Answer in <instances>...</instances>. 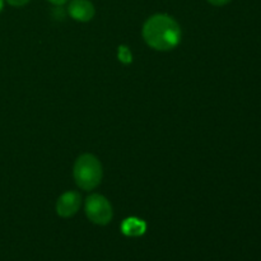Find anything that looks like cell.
Wrapping results in <instances>:
<instances>
[{"instance_id": "7a4b0ae2", "label": "cell", "mask_w": 261, "mask_h": 261, "mask_svg": "<svg viewBox=\"0 0 261 261\" xmlns=\"http://www.w3.org/2000/svg\"><path fill=\"white\" fill-rule=\"evenodd\" d=\"M73 176L79 189L92 191L101 184L103 168L96 155L86 153L76 158L73 167Z\"/></svg>"}, {"instance_id": "277c9868", "label": "cell", "mask_w": 261, "mask_h": 261, "mask_svg": "<svg viewBox=\"0 0 261 261\" xmlns=\"http://www.w3.org/2000/svg\"><path fill=\"white\" fill-rule=\"evenodd\" d=\"M82 205V196L76 191H65L56 201V213L61 218H71L78 213Z\"/></svg>"}, {"instance_id": "9c48e42d", "label": "cell", "mask_w": 261, "mask_h": 261, "mask_svg": "<svg viewBox=\"0 0 261 261\" xmlns=\"http://www.w3.org/2000/svg\"><path fill=\"white\" fill-rule=\"evenodd\" d=\"M209 4L214 5V7H224V5L229 4L232 0H206Z\"/></svg>"}, {"instance_id": "30bf717a", "label": "cell", "mask_w": 261, "mask_h": 261, "mask_svg": "<svg viewBox=\"0 0 261 261\" xmlns=\"http://www.w3.org/2000/svg\"><path fill=\"white\" fill-rule=\"evenodd\" d=\"M47 2L51 3L53 5H55V7H63L66 3H69V0H47Z\"/></svg>"}, {"instance_id": "ba28073f", "label": "cell", "mask_w": 261, "mask_h": 261, "mask_svg": "<svg viewBox=\"0 0 261 261\" xmlns=\"http://www.w3.org/2000/svg\"><path fill=\"white\" fill-rule=\"evenodd\" d=\"M10 7H14V8H20V7H24L27 5L31 0H5Z\"/></svg>"}, {"instance_id": "8fae6325", "label": "cell", "mask_w": 261, "mask_h": 261, "mask_svg": "<svg viewBox=\"0 0 261 261\" xmlns=\"http://www.w3.org/2000/svg\"><path fill=\"white\" fill-rule=\"evenodd\" d=\"M3 8H4V0H0V12L3 10Z\"/></svg>"}, {"instance_id": "8992f818", "label": "cell", "mask_w": 261, "mask_h": 261, "mask_svg": "<svg viewBox=\"0 0 261 261\" xmlns=\"http://www.w3.org/2000/svg\"><path fill=\"white\" fill-rule=\"evenodd\" d=\"M147 224L144 221L135 217L126 218L121 224V232L127 237H139L145 233Z\"/></svg>"}, {"instance_id": "3957f363", "label": "cell", "mask_w": 261, "mask_h": 261, "mask_svg": "<svg viewBox=\"0 0 261 261\" xmlns=\"http://www.w3.org/2000/svg\"><path fill=\"white\" fill-rule=\"evenodd\" d=\"M84 211L87 218L97 226H106L114 217L111 203L101 194H91L86 199Z\"/></svg>"}, {"instance_id": "52a82bcc", "label": "cell", "mask_w": 261, "mask_h": 261, "mask_svg": "<svg viewBox=\"0 0 261 261\" xmlns=\"http://www.w3.org/2000/svg\"><path fill=\"white\" fill-rule=\"evenodd\" d=\"M119 60L124 64L132 63L133 60L132 53H130V50L126 47V46H120L119 47Z\"/></svg>"}, {"instance_id": "5b68a950", "label": "cell", "mask_w": 261, "mask_h": 261, "mask_svg": "<svg viewBox=\"0 0 261 261\" xmlns=\"http://www.w3.org/2000/svg\"><path fill=\"white\" fill-rule=\"evenodd\" d=\"M68 14L81 23L89 22L96 14V8L91 0H69Z\"/></svg>"}, {"instance_id": "6da1fadb", "label": "cell", "mask_w": 261, "mask_h": 261, "mask_svg": "<svg viewBox=\"0 0 261 261\" xmlns=\"http://www.w3.org/2000/svg\"><path fill=\"white\" fill-rule=\"evenodd\" d=\"M143 38L155 51L173 50L181 41V27L171 15L157 13L145 20Z\"/></svg>"}]
</instances>
